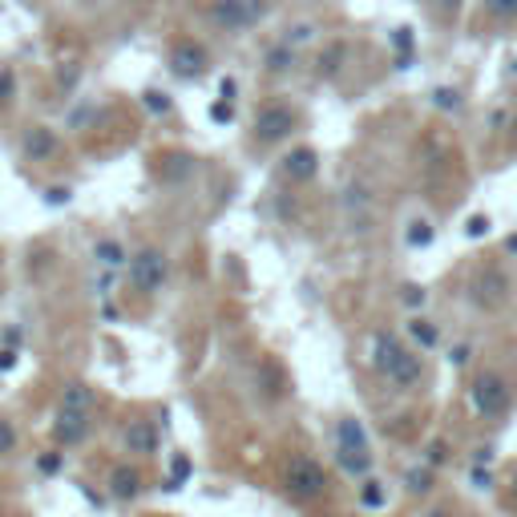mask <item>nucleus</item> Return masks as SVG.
Instances as JSON below:
<instances>
[{"label": "nucleus", "mask_w": 517, "mask_h": 517, "mask_svg": "<svg viewBox=\"0 0 517 517\" xmlns=\"http://www.w3.org/2000/svg\"><path fill=\"white\" fill-rule=\"evenodd\" d=\"M509 380L501 376V372H481V376H473V384H469V408L477 412L481 420H497L501 412L509 408Z\"/></svg>", "instance_id": "1"}, {"label": "nucleus", "mask_w": 517, "mask_h": 517, "mask_svg": "<svg viewBox=\"0 0 517 517\" xmlns=\"http://www.w3.org/2000/svg\"><path fill=\"white\" fill-rule=\"evenodd\" d=\"M283 485L295 501H320L328 493V473L315 457H291L287 473H283Z\"/></svg>", "instance_id": "2"}, {"label": "nucleus", "mask_w": 517, "mask_h": 517, "mask_svg": "<svg viewBox=\"0 0 517 517\" xmlns=\"http://www.w3.org/2000/svg\"><path fill=\"white\" fill-rule=\"evenodd\" d=\"M166 279H170L166 250L142 247L137 255H129V283H134L137 291H145V295H158V291L166 287Z\"/></svg>", "instance_id": "3"}, {"label": "nucleus", "mask_w": 517, "mask_h": 517, "mask_svg": "<svg viewBox=\"0 0 517 517\" xmlns=\"http://www.w3.org/2000/svg\"><path fill=\"white\" fill-rule=\"evenodd\" d=\"M267 8H271V0H215L210 4V21L226 32H247L263 21Z\"/></svg>", "instance_id": "4"}, {"label": "nucleus", "mask_w": 517, "mask_h": 517, "mask_svg": "<svg viewBox=\"0 0 517 517\" xmlns=\"http://www.w3.org/2000/svg\"><path fill=\"white\" fill-rule=\"evenodd\" d=\"M469 299H473V307H481V311H497V307L509 299L505 271H497V267H485V271H477L473 283H469Z\"/></svg>", "instance_id": "5"}, {"label": "nucleus", "mask_w": 517, "mask_h": 517, "mask_svg": "<svg viewBox=\"0 0 517 517\" xmlns=\"http://www.w3.org/2000/svg\"><path fill=\"white\" fill-rule=\"evenodd\" d=\"M206 69H210V53H206L202 40L182 37L174 48H170V73H174L178 81H194V77H202Z\"/></svg>", "instance_id": "6"}, {"label": "nucleus", "mask_w": 517, "mask_h": 517, "mask_svg": "<svg viewBox=\"0 0 517 517\" xmlns=\"http://www.w3.org/2000/svg\"><path fill=\"white\" fill-rule=\"evenodd\" d=\"M295 110H291V105H267L263 113H258L255 118V137L263 145H275V142H283V137L291 134V129H295Z\"/></svg>", "instance_id": "7"}, {"label": "nucleus", "mask_w": 517, "mask_h": 517, "mask_svg": "<svg viewBox=\"0 0 517 517\" xmlns=\"http://www.w3.org/2000/svg\"><path fill=\"white\" fill-rule=\"evenodd\" d=\"M105 489H110L113 501L129 505V501L142 497L145 477H142V469H137V465H113V469H110V485H105Z\"/></svg>", "instance_id": "8"}, {"label": "nucleus", "mask_w": 517, "mask_h": 517, "mask_svg": "<svg viewBox=\"0 0 517 517\" xmlns=\"http://www.w3.org/2000/svg\"><path fill=\"white\" fill-rule=\"evenodd\" d=\"M384 380L392 388H400V392H408V388H416L420 380H425V360H420L412 347H404V352L392 360V368L384 372Z\"/></svg>", "instance_id": "9"}, {"label": "nucleus", "mask_w": 517, "mask_h": 517, "mask_svg": "<svg viewBox=\"0 0 517 517\" xmlns=\"http://www.w3.org/2000/svg\"><path fill=\"white\" fill-rule=\"evenodd\" d=\"M126 449L134 452V457H153V452L162 449V428L158 420H129L126 425Z\"/></svg>", "instance_id": "10"}, {"label": "nucleus", "mask_w": 517, "mask_h": 517, "mask_svg": "<svg viewBox=\"0 0 517 517\" xmlns=\"http://www.w3.org/2000/svg\"><path fill=\"white\" fill-rule=\"evenodd\" d=\"M85 436H89V412L57 408V416H53V441L57 444H81Z\"/></svg>", "instance_id": "11"}, {"label": "nucleus", "mask_w": 517, "mask_h": 517, "mask_svg": "<svg viewBox=\"0 0 517 517\" xmlns=\"http://www.w3.org/2000/svg\"><path fill=\"white\" fill-rule=\"evenodd\" d=\"M400 352H404V344H400V339H396L392 331H384V328H380L376 336H372V344H368L372 372H376V376H384V372L392 368V360H396V355H400Z\"/></svg>", "instance_id": "12"}, {"label": "nucleus", "mask_w": 517, "mask_h": 517, "mask_svg": "<svg viewBox=\"0 0 517 517\" xmlns=\"http://www.w3.org/2000/svg\"><path fill=\"white\" fill-rule=\"evenodd\" d=\"M57 134L48 126H29L24 129V137H21V150H24V158H32V162H48L57 153Z\"/></svg>", "instance_id": "13"}, {"label": "nucleus", "mask_w": 517, "mask_h": 517, "mask_svg": "<svg viewBox=\"0 0 517 517\" xmlns=\"http://www.w3.org/2000/svg\"><path fill=\"white\" fill-rule=\"evenodd\" d=\"M283 174L291 178V182H311L315 170H320V153L311 150V145H295V150L283 158Z\"/></svg>", "instance_id": "14"}, {"label": "nucleus", "mask_w": 517, "mask_h": 517, "mask_svg": "<svg viewBox=\"0 0 517 517\" xmlns=\"http://www.w3.org/2000/svg\"><path fill=\"white\" fill-rule=\"evenodd\" d=\"M336 449H372L368 433H364V425L355 416H339V425H336Z\"/></svg>", "instance_id": "15"}, {"label": "nucleus", "mask_w": 517, "mask_h": 517, "mask_svg": "<svg viewBox=\"0 0 517 517\" xmlns=\"http://www.w3.org/2000/svg\"><path fill=\"white\" fill-rule=\"evenodd\" d=\"M93 258H97V267H105V271H121V267H129V255H126V247H121L118 239H97Z\"/></svg>", "instance_id": "16"}, {"label": "nucleus", "mask_w": 517, "mask_h": 517, "mask_svg": "<svg viewBox=\"0 0 517 517\" xmlns=\"http://www.w3.org/2000/svg\"><path fill=\"white\" fill-rule=\"evenodd\" d=\"M336 465L347 477H364L372 473V449H336Z\"/></svg>", "instance_id": "17"}, {"label": "nucleus", "mask_w": 517, "mask_h": 517, "mask_svg": "<svg viewBox=\"0 0 517 517\" xmlns=\"http://www.w3.org/2000/svg\"><path fill=\"white\" fill-rule=\"evenodd\" d=\"M61 408H69V412H89V408H93V388L81 384V380L65 384V388H61Z\"/></svg>", "instance_id": "18"}, {"label": "nucleus", "mask_w": 517, "mask_h": 517, "mask_svg": "<svg viewBox=\"0 0 517 517\" xmlns=\"http://www.w3.org/2000/svg\"><path fill=\"white\" fill-rule=\"evenodd\" d=\"M404 485H408V493L425 497V493L436 485V469H428V465H412V469H404Z\"/></svg>", "instance_id": "19"}, {"label": "nucleus", "mask_w": 517, "mask_h": 517, "mask_svg": "<svg viewBox=\"0 0 517 517\" xmlns=\"http://www.w3.org/2000/svg\"><path fill=\"white\" fill-rule=\"evenodd\" d=\"M408 336L416 339L420 347H436V344H441V328H436L433 320H420V315H416V320H408Z\"/></svg>", "instance_id": "20"}, {"label": "nucleus", "mask_w": 517, "mask_h": 517, "mask_svg": "<svg viewBox=\"0 0 517 517\" xmlns=\"http://www.w3.org/2000/svg\"><path fill=\"white\" fill-rule=\"evenodd\" d=\"M190 473H194V460L186 457V452H178V457L170 460V477H166V489H182V485L190 481Z\"/></svg>", "instance_id": "21"}, {"label": "nucleus", "mask_w": 517, "mask_h": 517, "mask_svg": "<svg viewBox=\"0 0 517 517\" xmlns=\"http://www.w3.org/2000/svg\"><path fill=\"white\" fill-rule=\"evenodd\" d=\"M267 69H271V73H291V69H295V48L279 40V48L267 53Z\"/></svg>", "instance_id": "22"}, {"label": "nucleus", "mask_w": 517, "mask_h": 517, "mask_svg": "<svg viewBox=\"0 0 517 517\" xmlns=\"http://www.w3.org/2000/svg\"><path fill=\"white\" fill-rule=\"evenodd\" d=\"M360 505L364 509H380V505H384V485H380L376 477H368V481L360 485Z\"/></svg>", "instance_id": "23"}, {"label": "nucleus", "mask_w": 517, "mask_h": 517, "mask_svg": "<svg viewBox=\"0 0 517 517\" xmlns=\"http://www.w3.org/2000/svg\"><path fill=\"white\" fill-rule=\"evenodd\" d=\"M433 234H436V226L425 223V218H416V223L408 226V234H404V239H408V247H428V242H433Z\"/></svg>", "instance_id": "24"}, {"label": "nucleus", "mask_w": 517, "mask_h": 517, "mask_svg": "<svg viewBox=\"0 0 517 517\" xmlns=\"http://www.w3.org/2000/svg\"><path fill=\"white\" fill-rule=\"evenodd\" d=\"M344 57H347V48L339 45V40H336V45L323 48V57H320V73H323V77H328V73H336L339 65H344Z\"/></svg>", "instance_id": "25"}, {"label": "nucleus", "mask_w": 517, "mask_h": 517, "mask_svg": "<svg viewBox=\"0 0 517 517\" xmlns=\"http://www.w3.org/2000/svg\"><path fill=\"white\" fill-rule=\"evenodd\" d=\"M433 105L444 113H452V110H460V93L452 85H441V89H433Z\"/></svg>", "instance_id": "26"}, {"label": "nucleus", "mask_w": 517, "mask_h": 517, "mask_svg": "<svg viewBox=\"0 0 517 517\" xmlns=\"http://www.w3.org/2000/svg\"><path fill=\"white\" fill-rule=\"evenodd\" d=\"M16 441H21V436H16V425L8 416H0V457L16 452Z\"/></svg>", "instance_id": "27"}, {"label": "nucleus", "mask_w": 517, "mask_h": 517, "mask_svg": "<svg viewBox=\"0 0 517 517\" xmlns=\"http://www.w3.org/2000/svg\"><path fill=\"white\" fill-rule=\"evenodd\" d=\"M315 37V24H291L287 29V37H283V45H291V48H299V45H307V40Z\"/></svg>", "instance_id": "28"}, {"label": "nucleus", "mask_w": 517, "mask_h": 517, "mask_svg": "<svg viewBox=\"0 0 517 517\" xmlns=\"http://www.w3.org/2000/svg\"><path fill=\"white\" fill-rule=\"evenodd\" d=\"M425 465H428V469H441V465H449V444H444V441H433V444H428V452H425Z\"/></svg>", "instance_id": "29"}, {"label": "nucleus", "mask_w": 517, "mask_h": 517, "mask_svg": "<svg viewBox=\"0 0 517 517\" xmlns=\"http://www.w3.org/2000/svg\"><path fill=\"white\" fill-rule=\"evenodd\" d=\"M425 287H420V283H404V287H400V303L404 307H425Z\"/></svg>", "instance_id": "30"}, {"label": "nucleus", "mask_w": 517, "mask_h": 517, "mask_svg": "<svg viewBox=\"0 0 517 517\" xmlns=\"http://www.w3.org/2000/svg\"><path fill=\"white\" fill-rule=\"evenodd\" d=\"M61 465H65L61 452H40V457H37V473H45V477L61 473Z\"/></svg>", "instance_id": "31"}, {"label": "nucleus", "mask_w": 517, "mask_h": 517, "mask_svg": "<svg viewBox=\"0 0 517 517\" xmlns=\"http://www.w3.org/2000/svg\"><path fill=\"white\" fill-rule=\"evenodd\" d=\"M489 218L485 215H473V218H465V239H485V234H489Z\"/></svg>", "instance_id": "32"}, {"label": "nucleus", "mask_w": 517, "mask_h": 517, "mask_svg": "<svg viewBox=\"0 0 517 517\" xmlns=\"http://www.w3.org/2000/svg\"><path fill=\"white\" fill-rule=\"evenodd\" d=\"M142 101H145V110H150V113H158V118H162V113H170V97L162 93V89H150V93H145Z\"/></svg>", "instance_id": "33"}, {"label": "nucleus", "mask_w": 517, "mask_h": 517, "mask_svg": "<svg viewBox=\"0 0 517 517\" xmlns=\"http://www.w3.org/2000/svg\"><path fill=\"white\" fill-rule=\"evenodd\" d=\"M485 8H489L493 16H501V21H513L517 16V0H485Z\"/></svg>", "instance_id": "34"}, {"label": "nucleus", "mask_w": 517, "mask_h": 517, "mask_svg": "<svg viewBox=\"0 0 517 517\" xmlns=\"http://www.w3.org/2000/svg\"><path fill=\"white\" fill-rule=\"evenodd\" d=\"M460 4H465V0H433V8H436V16H441V21H457Z\"/></svg>", "instance_id": "35"}, {"label": "nucleus", "mask_w": 517, "mask_h": 517, "mask_svg": "<svg viewBox=\"0 0 517 517\" xmlns=\"http://www.w3.org/2000/svg\"><path fill=\"white\" fill-rule=\"evenodd\" d=\"M69 198H73L69 186H48V190H45V202H48V206H65Z\"/></svg>", "instance_id": "36"}, {"label": "nucleus", "mask_w": 517, "mask_h": 517, "mask_svg": "<svg viewBox=\"0 0 517 517\" xmlns=\"http://www.w3.org/2000/svg\"><path fill=\"white\" fill-rule=\"evenodd\" d=\"M21 364V347H0V372H13Z\"/></svg>", "instance_id": "37"}, {"label": "nucleus", "mask_w": 517, "mask_h": 517, "mask_svg": "<svg viewBox=\"0 0 517 517\" xmlns=\"http://www.w3.org/2000/svg\"><path fill=\"white\" fill-rule=\"evenodd\" d=\"M13 93H16V81H13V73H0V105H4Z\"/></svg>", "instance_id": "38"}, {"label": "nucleus", "mask_w": 517, "mask_h": 517, "mask_svg": "<svg viewBox=\"0 0 517 517\" xmlns=\"http://www.w3.org/2000/svg\"><path fill=\"white\" fill-rule=\"evenodd\" d=\"M469 355H473V347H469V344H457V347L449 352V364H457V368H460V364H465Z\"/></svg>", "instance_id": "39"}, {"label": "nucleus", "mask_w": 517, "mask_h": 517, "mask_svg": "<svg viewBox=\"0 0 517 517\" xmlns=\"http://www.w3.org/2000/svg\"><path fill=\"white\" fill-rule=\"evenodd\" d=\"M210 118H215V121H231V101L210 105Z\"/></svg>", "instance_id": "40"}, {"label": "nucleus", "mask_w": 517, "mask_h": 517, "mask_svg": "<svg viewBox=\"0 0 517 517\" xmlns=\"http://www.w3.org/2000/svg\"><path fill=\"white\" fill-rule=\"evenodd\" d=\"M21 339H24L21 328H8V331H4V347H21Z\"/></svg>", "instance_id": "41"}, {"label": "nucleus", "mask_w": 517, "mask_h": 517, "mask_svg": "<svg viewBox=\"0 0 517 517\" xmlns=\"http://www.w3.org/2000/svg\"><path fill=\"white\" fill-rule=\"evenodd\" d=\"M477 465H489V460H493V444H481V449H477Z\"/></svg>", "instance_id": "42"}, {"label": "nucleus", "mask_w": 517, "mask_h": 517, "mask_svg": "<svg viewBox=\"0 0 517 517\" xmlns=\"http://www.w3.org/2000/svg\"><path fill=\"white\" fill-rule=\"evenodd\" d=\"M489 126H493V129H505V126H509V113H505V110H501V113H489Z\"/></svg>", "instance_id": "43"}, {"label": "nucleus", "mask_w": 517, "mask_h": 517, "mask_svg": "<svg viewBox=\"0 0 517 517\" xmlns=\"http://www.w3.org/2000/svg\"><path fill=\"white\" fill-rule=\"evenodd\" d=\"M234 93H239V85L226 77V81H223V101H234Z\"/></svg>", "instance_id": "44"}, {"label": "nucleus", "mask_w": 517, "mask_h": 517, "mask_svg": "<svg viewBox=\"0 0 517 517\" xmlns=\"http://www.w3.org/2000/svg\"><path fill=\"white\" fill-rule=\"evenodd\" d=\"M101 315H105V320H113V323L121 320V311H118V307H113V303H105V307H101Z\"/></svg>", "instance_id": "45"}, {"label": "nucleus", "mask_w": 517, "mask_h": 517, "mask_svg": "<svg viewBox=\"0 0 517 517\" xmlns=\"http://www.w3.org/2000/svg\"><path fill=\"white\" fill-rule=\"evenodd\" d=\"M505 255L517 258V234H509V239H505Z\"/></svg>", "instance_id": "46"}, {"label": "nucleus", "mask_w": 517, "mask_h": 517, "mask_svg": "<svg viewBox=\"0 0 517 517\" xmlns=\"http://www.w3.org/2000/svg\"><path fill=\"white\" fill-rule=\"evenodd\" d=\"M509 497L517 501V469H513V473H509Z\"/></svg>", "instance_id": "47"}, {"label": "nucleus", "mask_w": 517, "mask_h": 517, "mask_svg": "<svg viewBox=\"0 0 517 517\" xmlns=\"http://www.w3.org/2000/svg\"><path fill=\"white\" fill-rule=\"evenodd\" d=\"M425 517H449V513H444V509H433V513H425Z\"/></svg>", "instance_id": "48"}]
</instances>
